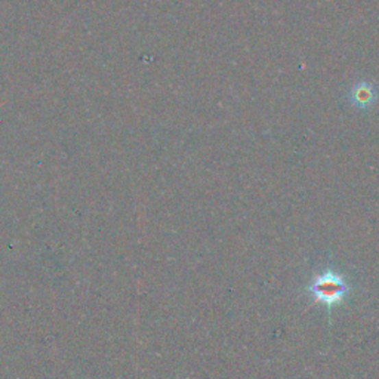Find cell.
<instances>
[{"label":"cell","instance_id":"1","mask_svg":"<svg viewBox=\"0 0 379 379\" xmlns=\"http://www.w3.org/2000/svg\"><path fill=\"white\" fill-rule=\"evenodd\" d=\"M308 291L317 302L332 308L345 299L350 293V284L344 276L329 270L314 277Z\"/></svg>","mask_w":379,"mask_h":379},{"label":"cell","instance_id":"2","mask_svg":"<svg viewBox=\"0 0 379 379\" xmlns=\"http://www.w3.org/2000/svg\"><path fill=\"white\" fill-rule=\"evenodd\" d=\"M376 101V89L371 82H358L351 89V103L358 108H369Z\"/></svg>","mask_w":379,"mask_h":379}]
</instances>
